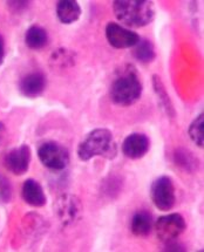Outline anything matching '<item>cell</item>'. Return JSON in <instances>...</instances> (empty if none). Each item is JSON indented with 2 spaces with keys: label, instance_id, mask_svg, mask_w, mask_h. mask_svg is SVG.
Masks as SVG:
<instances>
[{
  "label": "cell",
  "instance_id": "obj_1",
  "mask_svg": "<svg viewBox=\"0 0 204 252\" xmlns=\"http://www.w3.org/2000/svg\"><path fill=\"white\" fill-rule=\"evenodd\" d=\"M143 85L134 64L127 63L117 69L110 84L109 96L117 106L128 107L140 100Z\"/></svg>",
  "mask_w": 204,
  "mask_h": 252
},
{
  "label": "cell",
  "instance_id": "obj_2",
  "mask_svg": "<svg viewBox=\"0 0 204 252\" xmlns=\"http://www.w3.org/2000/svg\"><path fill=\"white\" fill-rule=\"evenodd\" d=\"M113 10L120 23L133 29L148 26L155 18V6L148 0H115Z\"/></svg>",
  "mask_w": 204,
  "mask_h": 252
},
{
  "label": "cell",
  "instance_id": "obj_3",
  "mask_svg": "<svg viewBox=\"0 0 204 252\" xmlns=\"http://www.w3.org/2000/svg\"><path fill=\"white\" fill-rule=\"evenodd\" d=\"M117 147L113 134L109 129L98 128L85 136L78 147V158L80 161L87 162L93 158H104L107 159L115 158Z\"/></svg>",
  "mask_w": 204,
  "mask_h": 252
},
{
  "label": "cell",
  "instance_id": "obj_4",
  "mask_svg": "<svg viewBox=\"0 0 204 252\" xmlns=\"http://www.w3.org/2000/svg\"><path fill=\"white\" fill-rule=\"evenodd\" d=\"M38 158L42 165L52 171L65 170L70 161L68 149L55 141H46L40 144Z\"/></svg>",
  "mask_w": 204,
  "mask_h": 252
},
{
  "label": "cell",
  "instance_id": "obj_5",
  "mask_svg": "<svg viewBox=\"0 0 204 252\" xmlns=\"http://www.w3.org/2000/svg\"><path fill=\"white\" fill-rule=\"evenodd\" d=\"M150 197L161 211H169L175 207L176 190L172 180L167 175L157 177L150 187Z\"/></svg>",
  "mask_w": 204,
  "mask_h": 252
},
{
  "label": "cell",
  "instance_id": "obj_6",
  "mask_svg": "<svg viewBox=\"0 0 204 252\" xmlns=\"http://www.w3.org/2000/svg\"><path fill=\"white\" fill-rule=\"evenodd\" d=\"M53 209L55 216L64 226L73 225L81 218L82 215L81 201L70 193H65L55 199Z\"/></svg>",
  "mask_w": 204,
  "mask_h": 252
},
{
  "label": "cell",
  "instance_id": "obj_7",
  "mask_svg": "<svg viewBox=\"0 0 204 252\" xmlns=\"http://www.w3.org/2000/svg\"><path fill=\"white\" fill-rule=\"evenodd\" d=\"M157 238L162 243L176 241L187 229V222L181 214L172 213L160 217L154 223Z\"/></svg>",
  "mask_w": 204,
  "mask_h": 252
},
{
  "label": "cell",
  "instance_id": "obj_8",
  "mask_svg": "<svg viewBox=\"0 0 204 252\" xmlns=\"http://www.w3.org/2000/svg\"><path fill=\"white\" fill-rule=\"evenodd\" d=\"M106 38L109 45L117 50L132 48L140 41L141 36L134 31L126 29L116 23H108L106 26Z\"/></svg>",
  "mask_w": 204,
  "mask_h": 252
},
{
  "label": "cell",
  "instance_id": "obj_9",
  "mask_svg": "<svg viewBox=\"0 0 204 252\" xmlns=\"http://www.w3.org/2000/svg\"><path fill=\"white\" fill-rule=\"evenodd\" d=\"M32 153L27 144H21L10 150L4 158V165L10 173L15 176H21L29 171Z\"/></svg>",
  "mask_w": 204,
  "mask_h": 252
},
{
  "label": "cell",
  "instance_id": "obj_10",
  "mask_svg": "<svg viewBox=\"0 0 204 252\" xmlns=\"http://www.w3.org/2000/svg\"><path fill=\"white\" fill-rule=\"evenodd\" d=\"M150 149V140L143 133H132L123 140L122 153L126 158L138 159L144 158Z\"/></svg>",
  "mask_w": 204,
  "mask_h": 252
},
{
  "label": "cell",
  "instance_id": "obj_11",
  "mask_svg": "<svg viewBox=\"0 0 204 252\" xmlns=\"http://www.w3.org/2000/svg\"><path fill=\"white\" fill-rule=\"evenodd\" d=\"M47 80L42 72L34 70L21 78L19 81V91L24 96L29 99H35L45 92Z\"/></svg>",
  "mask_w": 204,
  "mask_h": 252
},
{
  "label": "cell",
  "instance_id": "obj_12",
  "mask_svg": "<svg viewBox=\"0 0 204 252\" xmlns=\"http://www.w3.org/2000/svg\"><path fill=\"white\" fill-rule=\"evenodd\" d=\"M21 196H23L24 201L33 208L44 207L47 202L44 188L34 178H29L25 181L23 189H21Z\"/></svg>",
  "mask_w": 204,
  "mask_h": 252
},
{
  "label": "cell",
  "instance_id": "obj_13",
  "mask_svg": "<svg viewBox=\"0 0 204 252\" xmlns=\"http://www.w3.org/2000/svg\"><path fill=\"white\" fill-rule=\"evenodd\" d=\"M154 227L153 215L148 210H137L131 220V231L136 237H147Z\"/></svg>",
  "mask_w": 204,
  "mask_h": 252
},
{
  "label": "cell",
  "instance_id": "obj_14",
  "mask_svg": "<svg viewBox=\"0 0 204 252\" xmlns=\"http://www.w3.org/2000/svg\"><path fill=\"white\" fill-rule=\"evenodd\" d=\"M57 17L65 25L75 23L81 17V7L75 0H60L57 2Z\"/></svg>",
  "mask_w": 204,
  "mask_h": 252
},
{
  "label": "cell",
  "instance_id": "obj_15",
  "mask_svg": "<svg viewBox=\"0 0 204 252\" xmlns=\"http://www.w3.org/2000/svg\"><path fill=\"white\" fill-rule=\"evenodd\" d=\"M48 40V32L42 26L38 25V24H34V25L30 26L26 33H25V44H26L30 50H42V48L47 46Z\"/></svg>",
  "mask_w": 204,
  "mask_h": 252
},
{
  "label": "cell",
  "instance_id": "obj_16",
  "mask_svg": "<svg viewBox=\"0 0 204 252\" xmlns=\"http://www.w3.org/2000/svg\"><path fill=\"white\" fill-rule=\"evenodd\" d=\"M153 88L155 92L157 100H159L160 107L162 108L163 112L167 114V116H169L170 119H174L176 116V110L172 101L170 99L168 92H167L166 86L163 84L162 79L159 75L155 74L153 75Z\"/></svg>",
  "mask_w": 204,
  "mask_h": 252
},
{
  "label": "cell",
  "instance_id": "obj_17",
  "mask_svg": "<svg viewBox=\"0 0 204 252\" xmlns=\"http://www.w3.org/2000/svg\"><path fill=\"white\" fill-rule=\"evenodd\" d=\"M76 63V54L67 48H59L49 58V66L53 70H65L70 68Z\"/></svg>",
  "mask_w": 204,
  "mask_h": 252
},
{
  "label": "cell",
  "instance_id": "obj_18",
  "mask_svg": "<svg viewBox=\"0 0 204 252\" xmlns=\"http://www.w3.org/2000/svg\"><path fill=\"white\" fill-rule=\"evenodd\" d=\"M174 163L184 170L185 173L194 174L199 170V158L190 150L185 148H177L174 152Z\"/></svg>",
  "mask_w": 204,
  "mask_h": 252
},
{
  "label": "cell",
  "instance_id": "obj_19",
  "mask_svg": "<svg viewBox=\"0 0 204 252\" xmlns=\"http://www.w3.org/2000/svg\"><path fill=\"white\" fill-rule=\"evenodd\" d=\"M133 58L141 63H150L155 60L156 50L153 41L148 39H140V41L132 47Z\"/></svg>",
  "mask_w": 204,
  "mask_h": 252
},
{
  "label": "cell",
  "instance_id": "obj_20",
  "mask_svg": "<svg viewBox=\"0 0 204 252\" xmlns=\"http://www.w3.org/2000/svg\"><path fill=\"white\" fill-rule=\"evenodd\" d=\"M190 140L200 148H203L204 144V114L201 113L194 119L188 129Z\"/></svg>",
  "mask_w": 204,
  "mask_h": 252
},
{
  "label": "cell",
  "instance_id": "obj_21",
  "mask_svg": "<svg viewBox=\"0 0 204 252\" xmlns=\"http://www.w3.org/2000/svg\"><path fill=\"white\" fill-rule=\"evenodd\" d=\"M13 198V187L7 177L0 174V204H8Z\"/></svg>",
  "mask_w": 204,
  "mask_h": 252
},
{
  "label": "cell",
  "instance_id": "obj_22",
  "mask_svg": "<svg viewBox=\"0 0 204 252\" xmlns=\"http://www.w3.org/2000/svg\"><path fill=\"white\" fill-rule=\"evenodd\" d=\"M121 181L117 180L116 177H108L104 183L102 184L103 186V192L104 195L110 196V197L114 198V195L115 193H120V190H121Z\"/></svg>",
  "mask_w": 204,
  "mask_h": 252
},
{
  "label": "cell",
  "instance_id": "obj_23",
  "mask_svg": "<svg viewBox=\"0 0 204 252\" xmlns=\"http://www.w3.org/2000/svg\"><path fill=\"white\" fill-rule=\"evenodd\" d=\"M30 1H7L8 7L11 11H13L14 13H21V12L27 10L30 7Z\"/></svg>",
  "mask_w": 204,
  "mask_h": 252
},
{
  "label": "cell",
  "instance_id": "obj_24",
  "mask_svg": "<svg viewBox=\"0 0 204 252\" xmlns=\"http://www.w3.org/2000/svg\"><path fill=\"white\" fill-rule=\"evenodd\" d=\"M6 137H7V129L2 122H0V147L5 143Z\"/></svg>",
  "mask_w": 204,
  "mask_h": 252
},
{
  "label": "cell",
  "instance_id": "obj_25",
  "mask_svg": "<svg viewBox=\"0 0 204 252\" xmlns=\"http://www.w3.org/2000/svg\"><path fill=\"white\" fill-rule=\"evenodd\" d=\"M5 60V40L2 38V35L0 34V67L4 63Z\"/></svg>",
  "mask_w": 204,
  "mask_h": 252
}]
</instances>
